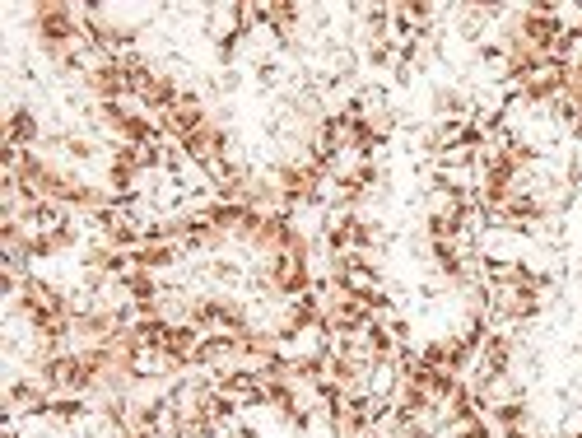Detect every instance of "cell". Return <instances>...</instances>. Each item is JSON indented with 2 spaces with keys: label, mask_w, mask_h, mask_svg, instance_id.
Returning a JSON list of instances; mask_svg holds the SVG:
<instances>
[{
  "label": "cell",
  "mask_w": 582,
  "mask_h": 438,
  "mask_svg": "<svg viewBox=\"0 0 582 438\" xmlns=\"http://www.w3.org/2000/svg\"><path fill=\"white\" fill-rule=\"evenodd\" d=\"M42 122H38V112L28 108V103H10L5 108V145H19V150H38L42 145Z\"/></svg>",
  "instance_id": "6da1fadb"
},
{
  "label": "cell",
  "mask_w": 582,
  "mask_h": 438,
  "mask_svg": "<svg viewBox=\"0 0 582 438\" xmlns=\"http://www.w3.org/2000/svg\"><path fill=\"white\" fill-rule=\"evenodd\" d=\"M177 261H182V243H159V238H145V243L131 247V266H136V271L163 275V271H173Z\"/></svg>",
  "instance_id": "7a4b0ae2"
},
{
  "label": "cell",
  "mask_w": 582,
  "mask_h": 438,
  "mask_svg": "<svg viewBox=\"0 0 582 438\" xmlns=\"http://www.w3.org/2000/svg\"><path fill=\"white\" fill-rule=\"evenodd\" d=\"M489 425H494V434H513V429H531V401H527V397L499 401V406L489 411Z\"/></svg>",
  "instance_id": "3957f363"
},
{
  "label": "cell",
  "mask_w": 582,
  "mask_h": 438,
  "mask_svg": "<svg viewBox=\"0 0 582 438\" xmlns=\"http://www.w3.org/2000/svg\"><path fill=\"white\" fill-rule=\"evenodd\" d=\"M401 387V369H396V359H373L364 373V392L368 397H382L392 401V392Z\"/></svg>",
  "instance_id": "277c9868"
}]
</instances>
